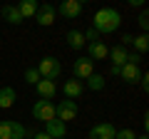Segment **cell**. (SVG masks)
Returning <instances> with one entry per match:
<instances>
[{
	"label": "cell",
	"mask_w": 149,
	"mask_h": 139,
	"mask_svg": "<svg viewBox=\"0 0 149 139\" xmlns=\"http://www.w3.org/2000/svg\"><path fill=\"white\" fill-rule=\"evenodd\" d=\"M119 25H122V15L114 8H102V10H97L95 20H92V30L97 35H112L114 30H119Z\"/></svg>",
	"instance_id": "cell-1"
},
{
	"label": "cell",
	"mask_w": 149,
	"mask_h": 139,
	"mask_svg": "<svg viewBox=\"0 0 149 139\" xmlns=\"http://www.w3.org/2000/svg\"><path fill=\"white\" fill-rule=\"evenodd\" d=\"M37 72H40V77L42 80H50V82H55L60 75H62V65H60V60L57 57H42L40 62H37Z\"/></svg>",
	"instance_id": "cell-2"
},
{
	"label": "cell",
	"mask_w": 149,
	"mask_h": 139,
	"mask_svg": "<svg viewBox=\"0 0 149 139\" xmlns=\"http://www.w3.org/2000/svg\"><path fill=\"white\" fill-rule=\"evenodd\" d=\"M27 129L15 119H3L0 122V139H25Z\"/></svg>",
	"instance_id": "cell-3"
},
{
	"label": "cell",
	"mask_w": 149,
	"mask_h": 139,
	"mask_svg": "<svg viewBox=\"0 0 149 139\" xmlns=\"http://www.w3.org/2000/svg\"><path fill=\"white\" fill-rule=\"evenodd\" d=\"M32 119H37V122H50V119H57L55 117V104L50 99H37L35 104H32Z\"/></svg>",
	"instance_id": "cell-4"
},
{
	"label": "cell",
	"mask_w": 149,
	"mask_h": 139,
	"mask_svg": "<svg viewBox=\"0 0 149 139\" xmlns=\"http://www.w3.org/2000/svg\"><path fill=\"white\" fill-rule=\"evenodd\" d=\"M77 112H80V109H77V102L74 99H62L60 102V104H55V117L60 119V122H72L74 117H77Z\"/></svg>",
	"instance_id": "cell-5"
},
{
	"label": "cell",
	"mask_w": 149,
	"mask_h": 139,
	"mask_svg": "<svg viewBox=\"0 0 149 139\" xmlns=\"http://www.w3.org/2000/svg\"><path fill=\"white\" fill-rule=\"evenodd\" d=\"M95 75V62H92L90 57H77L72 62V77L74 80H87V77Z\"/></svg>",
	"instance_id": "cell-6"
},
{
	"label": "cell",
	"mask_w": 149,
	"mask_h": 139,
	"mask_svg": "<svg viewBox=\"0 0 149 139\" xmlns=\"http://www.w3.org/2000/svg\"><path fill=\"white\" fill-rule=\"evenodd\" d=\"M127 47H122V45H114V47L109 50V57H112V65H109V72L112 75H117L119 77V70L127 65Z\"/></svg>",
	"instance_id": "cell-7"
},
{
	"label": "cell",
	"mask_w": 149,
	"mask_h": 139,
	"mask_svg": "<svg viewBox=\"0 0 149 139\" xmlns=\"http://www.w3.org/2000/svg\"><path fill=\"white\" fill-rule=\"evenodd\" d=\"M35 22H37L40 27L55 25V5H50V3L40 5V10H37V15H35Z\"/></svg>",
	"instance_id": "cell-8"
},
{
	"label": "cell",
	"mask_w": 149,
	"mask_h": 139,
	"mask_svg": "<svg viewBox=\"0 0 149 139\" xmlns=\"http://www.w3.org/2000/svg\"><path fill=\"white\" fill-rule=\"evenodd\" d=\"M57 10H60V15H62V17L74 20V17H80V15H82V0H65Z\"/></svg>",
	"instance_id": "cell-9"
},
{
	"label": "cell",
	"mask_w": 149,
	"mask_h": 139,
	"mask_svg": "<svg viewBox=\"0 0 149 139\" xmlns=\"http://www.w3.org/2000/svg\"><path fill=\"white\" fill-rule=\"evenodd\" d=\"M114 134H117V129H114L112 122L95 124V127L90 129V139H114Z\"/></svg>",
	"instance_id": "cell-10"
},
{
	"label": "cell",
	"mask_w": 149,
	"mask_h": 139,
	"mask_svg": "<svg viewBox=\"0 0 149 139\" xmlns=\"http://www.w3.org/2000/svg\"><path fill=\"white\" fill-rule=\"evenodd\" d=\"M45 134H47L50 139H62L65 134H67V124L60 122V119H50V122H45Z\"/></svg>",
	"instance_id": "cell-11"
},
{
	"label": "cell",
	"mask_w": 149,
	"mask_h": 139,
	"mask_svg": "<svg viewBox=\"0 0 149 139\" xmlns=\"http://www.w3.org/2000/svg\"><path fill=\"white\" fill-rule=\"evenodd\" d=\"M87 57H90L92 62H97V60H104V57H109V47H107L102 40L90 42V45H87Z\"/></svg>",
	"instance_id": "cell-12"
},
{
	"label": "cell",
	"mask_w": 149,
	"mask_h": 139,
	"mask_svg": "<svg viewBox=\"0 0 149 139\" xmlns=\"http://www.w3.org/2000/svg\"><path fill=\"white\" fill-rule=\"evenodd\" d=\"M15 8H17V13H20L22 20H30V17L37 15V10H40V3H37V0H20Z\"/></svg>",
	"instance_id": "cell-13"
},
{
	"label": "cell",
	"mask_w": 149,
	"mask_h": 139,
	"mask_svg": "<svg viewBox=\"0 0 149 139\" xmlns=\"http://www.w3.org/2000/svg\"><path fill=\"white\" fill-rule=\"evenodd\" d=\"M119 77H122L127 85H137L139 82V77H142V70H139V65H124L122 70H119Z\"/></svg>",
	"instance_id": "cell-14"
},
{
	"label": "cell",
	"mask_w": 149,
	"mask_h": 139,
	"mask_svg": "<svg viewBox=\"0 0 149 139\" xmlns=\"http://www.w3.org/2000/svg\"><path fill=\"white\" fill-rule=\"evenodd\" d=\"M62 90H65V97H67V99H80L82 92H85V82H80V80H74V77H72V80L65 82Z\"/></svg>",
	"instance_id": "cell-15"
},
{
	"label": "cell",
	"mask_w": 149,
	"mask_h": 139,
	"mask_svg": "<svg viewBox=\"0 0 149 139\" xmlns=\"http://www.w3.org/2000/svg\"><path fill=\"white\" fill-rule=\"evenodd\" d=\"M15 99H17L15 87H10V85L0 87V109H10L13 104H15Z\"/></svg>",
	"instance_id": "cell-16"
},
{
	"label": "cell",
	"mask_w": 149,
	"mask_h": 139,
	"mask_svg": "<svg viewBox=\"0 0 149 139\" xmlns=\"http://www.w3.org/2000/svg\"><path fill=\"white\" fill-rule=\"evenodd\" d=\"M35 90H37V95H40V99H52L55 92H57V85L50 82V80H40L35 85Z\"/></svg>",
	"instance_id": "cell-17"
},
{
	"label": "cell",
	"mask_w": 149,
	"mask_h": 139,
	"mask_svg": "<svg viewBox=\"0 0 149 139\" xmlns=\"http://www.w3.org/2000/svg\"><path fill=\"white\" fill-rule=\"evenodd\" d=\"M0 13H3V20L10 22V25H20V22H22V17H20V13H17L15 5H5Z\"/></svg>",
	"instance_id": "cell-18"
},
{
	"label": "cell",
	"mask_w": 149,
	"mask_h": 139,
	"mask_svg": "<svg viewBox=\"0 0 149 139\" xmlns=\"http://www.w3.org/2000/svg\"><path fill=\"white\" fill-rule=\"evenodd\" d=\"M87 90H92V92H102V90H104V87H107V80H104V77H102V75H97V72H95V75H92V77H87Z\"/></svg>",
	"instance_id": "cell-19"
},
{
	"label": "cell",
	"mask_w": 149,
	"mask_h": 139,
	"mask_svg": "<svg viewBox=\"0 0 149 139\" xmlns=\"http://www.w3.org/2000/svg\"><path fill=\"white\" fill-rule=\"evenodd\" d=\"M67 45H70V47H72V50H80V47H85V35H82V32L80 30H70L67 32Z\"/></svg>",
	"instance_id": "cell-20"
},
{
	"label": "cell",
	"mask_w": 149,
	"mask_h": 139,
	"mask_svg": "<svg viewBox=\"0 0 149 139\" xmlns=\"http://www.w3.org/2000/svg\"><path fill=\"white\" fill-rule=\"evenodd\" d=\"M132 47H134V52H137V55H144L149 50V38L144 35V32H142V35H137V38H132Z\"/></svg>",
	"instance_id": "cell-21"
},
{
	"label": "cell",
	"mask_w": 149,
	"mask_h": 139,
	"mask_svg": "<svg viewBox=\"0 0 149 139\" xmlns=\"http://www.w3.org/2000/svg\"><path fill=\"white\" fill-rule=\"evenodd\" d=\"M40 80H42V77H40L37 67H27V70H25V82H27V85H37Z\"/></svg>",
	"instance_id": "cell-22"
},
{
	"label": "cell",
	"mask_w": 149,
	"mask_h": 139,
	"mask_svg": "<svg viewBox=\"0 0 149 139\" xmlns=\"http://www.w3.org/2000/svg\"><path fill=\"white\" fill-rule=\"evenodd\" d=\"M114 139H137V134H134V129H117Z\"/></svg>",
	"instance_id": "cell-23"
},
{
	"label": "cell",
	"mask_w": 149,
	"mask_h": 139,
	"mask_svg": "<svg viewBox=\"0 0 149 139\" xmlns=\"http://www.w3.org/2000/svg\"><path fill=\"white\" fill-rule=\"evenodd\" d=\"M137 25L142 27V32L147 35V27H149V15H147V10H142V15L137 17Z\"/></svg>",
	"instance_id": "cell-24"
},
{
	"label": "cell",
	"mask_w": 149,
	"mask_h": 139,
	"mask_svg": "<svg viewBox=\"0 0 149 139\" xmlns=\"http://www.w3.org/2000/svg\"><path fill=\"white\" fill-rule=\"evenodd\" d=\"M139 85H142V90H144V92L149 90V77L144 75V72H142V77H139Z\"/></svg>",
	"instance_id": "cell-25"
},
{
	"label": "cell",
	"mask_w": 149,
	"mask_h": 139,
	"mask_svg": "<svg viewBox=\"0 0 149 139\" xmlns=\"http://www.w3.org/2000/svg\"><path fill=\"white\" fill-rule=\"evenodd\" d=\"M30 139H50V137H47L45 132H32V134H30Z\"/></svg>",
	"instance_id": "cell-26"
},
{
	"label": "cell",
	"mask_w": 149,
	"mask_h": 139,
	"mask_svg": "<svg viewBox=\"0 0 149 139\" xmlns=\"http://www.w3.org/2000/svg\"><path fill=\"white\" fill-rule=\"evenodd\" d=\"M127 3H129V8H142L144 5L142 0H127Z\"/></svg>",
	"instance_id": "cell-27"
},
{
	"label": "cell",
	"mask_w": 149,
	"mask_h": 139,
	"mask_svg": "<svg viewBox=\"0 0 149 139\" xmlns=\"http://www.w3.org/2000/svg\"><path fill=\"white\" fill-rule=\"evenodd\" d=\"M137 139H149V137H147V134H139V137H137Z\"/></svg>",
	"instance_id": "cell-28"
}]
</instances>
